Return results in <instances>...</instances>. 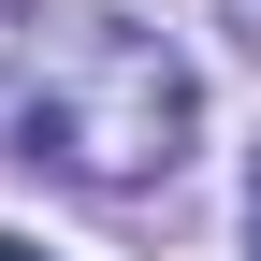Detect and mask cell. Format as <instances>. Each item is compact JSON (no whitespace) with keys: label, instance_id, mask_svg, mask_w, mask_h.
Wrapping results in <instances>:
<instances>
[{"label":"cell","instance_id":"1","mask_svg":"<svg viewBox=\"0 0 261 261\" xmlns=\"http://www.w3.org/2000/svg\"><path fill=\"white\" fill-rule=\"evenodd\" d=\"M203 130V87L160 29L130 15H58V0H0V160L58 189H160Z\"/></svg>","mask_w":261,"mask_h":261},{"label":"cell","instance_id":"4","mask_svg":"<svg viewBox=\"0 0 261 261\" xmlns=\"http://www.w3.org/2000/svg\"><path fill=\"white\" fill-rule=\"evenodd\" d=\"M247 218H261V174H247Z\"/></svg>","mask_w":261,"mask_h":261},{"label":"cell","instance_id":"2","mask_svg":"<svg viewBox=\"0 0 261 261\" xmlns=\"http://www.w3.org/2000/svg\"><path fill=\"white\" fill-rule=\"evenodd\" d=\"M218 29H232V44H247V58H261V0H218Z\"/></svg>","mask_w":261,"mask_h":261},{"label":"cell","instance_id":"3","mask_svg":"<svg viewBox=\"0 0 261 261\" xmlns=\"http://www.w3.org/2000/svg\"><path fill=\"white\" fill-rule=\"evenodd\" d=\"M0 261H44V247H29V232H0Z\"/></svg>","mask_w":261,"mask_h":261}]
</instances>
